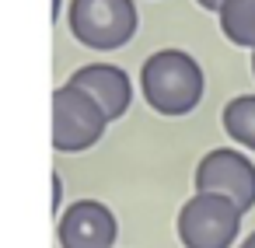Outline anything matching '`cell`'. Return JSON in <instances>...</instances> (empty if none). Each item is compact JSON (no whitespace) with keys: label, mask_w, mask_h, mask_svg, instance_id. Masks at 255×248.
Instances as JSON below:
<instances>
[{"label":"cell","mask_w":255,"mask_h":248,"mask_svg":"<svg viewBox=\"0 0 255 248\" xmlns=\"http://www.w3.org/2000/svg\"><path fill=\"white\" fill-rule=\"evenodd\" d=\"M67 84L77 88V91H84L105 112L109 123L119 119V116H126V109L133 102V84H129L126 70L116 67V63H88V67L74 70Z\"/></svg>","instance_id":"obj_7"},{"label":"cell","mask_w":255,"mask_h":248,"mask_svg":"<svg viewBox=\"0 0 255 248\" xmlns=\"http://www.w3.org/2000/svg\"><path fill=\"white\" fill-rule=\"evenodd\" d=\"M241 210L217 196V192H196L178 210V241L185 248H231L241 231Z\"/></svg>","instance_id":"obj_3"},{"label":"cell","mask_w":255,"mask_h":248,"mask_svg":"<svg viewBox=\"0 0 255 248\" xmlns=\"http://www.w3.org/2000/svg\"><path fill=\"white\" fill-rule=\"evenodd\" d=\"M196 4H203L206 11H220V4H224V0H196Z\"/></svg>","instance_id":"obj_11"},{"label":"cell","mask_w":255,"mask_h":248,"mask_svg":"<svg viewBox=\"0 0 255 248\" xmlns=\"http://www.w3.org/2000/svg\"><path fill=\"white\" fill-rule=\"evenodd\" d=\"M252 77H255V53H252Z\"/></svg>","instance_id":"obj_14"},{"label":"cell","mask_w":255,"mask_h":248,"mask_svg":"<svg viewBox=\"0 0 255 248\" xmlns=\"http://www.w3.org/2000/svg\"><path fill=\"white\" fill-rule=\"evenodd\" d=\"M196 192H217L245 213L255 206V164L241 150L217 147L196 164Z\"/></svg>","instance_id":"obj_5"},{"label":"cell","mask_w":255,"mask_h":248,"mask_svg":"<svg viewBox=\"0 0 255 248\" xmlns=\"http://www.w3.org/2000/svg\"><path fill=\"white\" fill-rule=\"evenodd\" d=\"M53 14H56V18H60V0H53Z\"/></svg>","instance_id":"obj_13"},{"label":"cell","mask_w":255,"mask_h":248,"mask_svg":"<svg viewBox=\"0 0 255 248\" xmlns=\"http://www.w3.org/2000/svg\"><path fill=\"white\" fill-rule=\"evenodd\" d=\"M60 199H63V182H60V175L53 178V210H60Z\"/></svg>","instance_id":"obj_10"},{"label":"cell","mask_w":255,"mask_h":248,"mask_svg":"<svg viewBox=\"0 0 255 248\" xmlns=\"http://www.w3.org/2000/svg\"><path fill=\"white\" fill-rule=\"evenodd\" d=\"M224 129L231 140H238L241 147L255 150V95H238L224 105V116H220Z\"/></svg>","instance_id":"obj_9"},{"label":"cell","mask_w":255,"mask_h":248,"mask_svg":"<svg viewBox=\"0 0 255 248\" xmlns=\"http://www.w3.org/2000/svg\"><path fill=\"white\" fill-rule=\"evenodd\" d=\"M70 35L88 49H119L136 35L140 14L133 0H70Z\"/></svg>","instance_id":"obj_2"},{"label":"cell","mask_w":255,"mask_h":248,"mask_svg":"<svg viewBox=\"0 0 255 248\" xmlns=\"http://www.w3.org/2000/svg\"><path fill=\"white\" fill-rule=\"evenodd\" d=\"M220 32L245 49H255V0H224L220 11Z\"/></svg>","instance_id":"obj_8"},{"label":"cell","mask_w":255,"mask_h":248,"mask_svg":"<svg viewBox=\"0 0 255 248\" xmlns=\"http://www.w3.org/2000/svg\"><path fill=\"white\" fill-rule=\"evenodd\" d=\"M238 248H255V231H252V234H248V238H245V241H241Z\"/></svg>","instance_id":"obj_12"},{"label":"cell","mask_w":255,"mask_h":248,"mask_svg":"<svg viewBox=\"0 0 255 248\" xmlns=\"http://www.w3.org/2000/svg\"><path fill=\"white\" fill-rule=\"evenodd\" d=\"M119 234L116 213L98 199H77L60 213L56 238L63 248H112Z\"/></svg>","instance_id":"obj_6"},{"label":"cell","mask_w":255,"mask_h":248,"mask_svg":"<svg viewBox=\"0 0 255 248\" xmlns=\"http://www.w3.org/2000/svg\"><path fill=\"white\" fill-rule=\"evenodd\" d=\"M140 91L161 116H189L206 91L203 67L185 49H157L140 67Z\"/></svg>","instance_id":"obj_1"},{"label":"cell","mask_w":255,"mask_h":248,"mask_svg":"<svg viewBox=\"0 0 255 248\" xmlns=\"http://www.w3.org/2000/svg\"><path fill=\"white\" fill-rule=\"evenodd\" d=\"M109 119L105 112L77 88L60 84L53 91V147L63 154L88 150L102 140Z\"/></svg>","instance_id":"obj_4"}]
</instances>
